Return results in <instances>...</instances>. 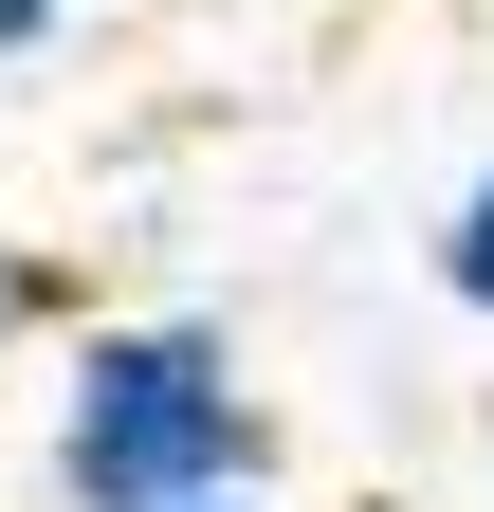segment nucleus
I'll list each match as a JSON object with an SVG mask.
<instances>
[{"instance_id":"obj_1","label":"nucleus","mask_w":494,"mask_h":512,"mask_svg":"<svg viewBox=\"0 0 494 512\" xmlns=\"http://www.w3.org/2000/svg\"><path fill=\"white\" fill-rule=\"evenodd\" d=\"M55 512H183V494H275V403L238 366L220 311H92L55 348V421H37Z\"/></svg>"},{"instance_id":"obj_2","label":"nucleus","mask_w":494,"mask_h":512,"mask_svg":"<svg viewBox=\"0 0 494 512\" xmlns=\"http://www.w3.org/2000/svg\"><path fill=\"white\" fill-rule=\"evenodd\" d=\"M421 275H440V293L476 311V330H494V165H476L458 202H440V238H421Z\"/></svg>"},{"instance_id":"obj_3","label":"nucleus","mask_w":494,"mask_h":512,"mask_svg":"<svg viewBox=\"0 0 494 512\" xmlns=\"http://www.w3.org/2000/svg\"><path fill=\"white\" fill-rule=\"evenodd\" d=\"M55 311H74V293H55V256H37L19 220H0V366H19V348L55 330Z\"/></svg>"},{"instance_id":"obj_4","label":"nucleus","mask_w":494,"mask_h":512,"mask_svg":"<svg viewBox=\"0 0 494 512\" xmlns=\"http://www.w3.org/2000/svg\"><path fill=\"white\" fill-rule=\"evenodd\" d=\"M74 37V0H0V74H19V55H55Z\"/></svg>"},{"instance_id":"obj_5","label":"nucleus","mask_w":494,"mask_h":512,"mask_svg":"<svg viewBox=\"0 0 494 512\" xmlns=\"http://www.w3.org/2000/svg\"><path fill=\"white\" fill-rule=\"evenodd\" d=\"M183 512H275V494H183Z\"/></svg>"}]
</instances>
